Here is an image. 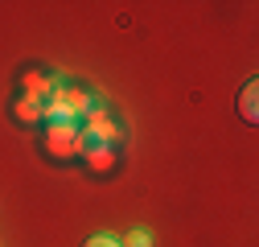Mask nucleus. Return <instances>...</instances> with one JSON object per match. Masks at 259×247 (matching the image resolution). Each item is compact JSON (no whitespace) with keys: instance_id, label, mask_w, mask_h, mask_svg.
<instances>
[{"instance_id":"obj_2","label":"nucleus","mask_w":259,"mask_h":247,"mask_svg":"<svg viewBox=\"0 0 259 247\" xmlns=\"http://www.w3.org/2000/svg\"><path fill=\"white\" fill-rule=\"evenodd\" d=\"M54 78H46V74H37V70H29L25 74V99H37V103H46L50 95H54Z\"/></svg>"},{"instance_id":"obj_5","label":"nucleus","mask_w":259,"mask_h":247,"mask_svg":"<svg viewBox=\"0 0 259 247\" xmlns=\"http://www.w3.org/2000/svg\"><path fill=\"white\" fill-rule=\"evenodd\" d=\"M17 119H21V124H41V119H46V103L21 99V103H17Z\"/></svg>"},{"instance_id":"obj_3","label":"nucleus","mask_w":259,"mask_h":247,"mask_svg":"<svg viewBox=\"0 0 259 247\" xmlns=\"http://www.w3.org/2000/svg\"><path fill=\"white\" fill-rule=\"evenodd\" d=\"M87 165H91L95 173H111V169H115V148H111V144H91V148H87Z\"/></svg>"},{"instance_id":"obj_4","label":"nucleus","mask_w":259,"mask_h":247,"mask_svg":"<svg viewBox=\"0 0 259 247\" xmlns=\"http://www.w3.org/2000/svg\"><path fill=\"white\" fill-rule=\"evenodd\" d=\"M255 99H259V87H255V83H247V87H243V95H239V115H243L247 124H255V119H259Z\"/></svg>"},{"instance_id":"obj_7","label":"nucleus","mask_w":259,"mask_h":247,"mask_svg":"<svg viewBox=\"0 0 259 247\" xmlns=\"http://www.w3.org/2000/svg\"><path fill=\"white\" fill-rule=\"evenodd\" d=\"M82 247H119V239H115V235H91Z\"/></svg>"},{"instance_id":"obj_6","label":"nucleus","mask_w":259,"mask_h":247,"mask_svg":"<svg viewBox=\"0 0 259 247\" xmlns=\"http://www.w3.org/2000/svg\"><path fill=\"white\" fill-rule=\"evenodd\" d=\"M119 247H152V239H148L144 231H132L127 239H119Z\"/></svg>"},{"instance_id":"obj_1","label":"nucleus","mask_w":259,"mask_h":247,"mask_svg":"<svg viewBox=\"0 0 259 247\" xmlns=\"http://www.w3.org/2000/svg\"><path fill=\"white\" fill-rule=\"evenodd\" d=\"M78 140H82V128H78V119H62V124H46V148H50V157L58 161H70L78 157Z\"/></svg>"}]
</instances>
